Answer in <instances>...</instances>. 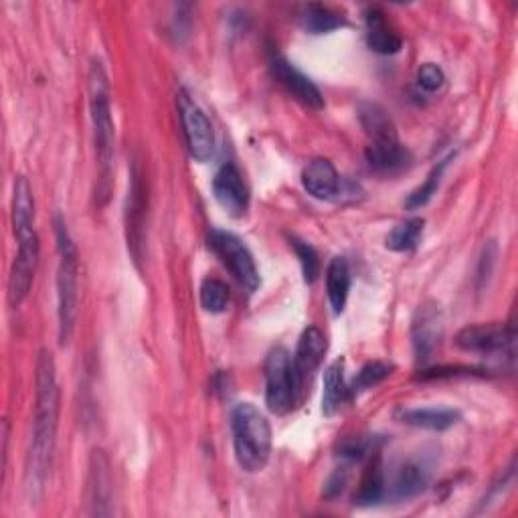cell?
Here are the masks:
<instances>
[{
  "label": "cell",
  "instance_id": "1",
  "mask_svg": "<svg viewBox=\"0 0 518 518\" xmlns=\"http://www.w3.org/2000/svg\"><path fill=\"white\" fill-rule=\"evenodd\" d=\"M35 417H33V438L27 456V490L31 498H39L51 472L55 436L59 423V385L53 355L41 351L37 359L35 375Z\"/></svg>",
  "mask_w": 518,
  "mask_h": 518
},
{
  "label": "cell",
  "instance_id": "2",
  "mask_svg": "<svg viewBox=\"0 0 518 518\" xmlns=\"http://www.w3.org/2000/svg\"><path fill=\"white\" fill-rule=\"evenodd\" d=\"M88 92H90V116L94 126V146H96V156L100 164L98 199L106 203L110 197L112 168H114V118H112L108 75L100 61H92L90 75H88Z\"/></svg>",
  "mask_w": 518,
  "mask_h": 518
},
{
  "label": "cell",
  "instance_id": "3",
  "mask_svg": "<svg viewBox=\"0 0 518 518\" xmlns=\"http://www.w3.org/2000/svg\"><path fill=\"white\" fill-rule=\"evenodd\" d=\"M235 460L241 470L262 472L272 454V425L253 403H237L231 411Z\"/></svg>",
  "mask_w": 518,
  "mask_h": 518
},
{
  "label": "cell",
  "instance_id": "4",
  "mask_svg": "<svg viewBox=\"0 0 518 518\" xmlns=\"http://www.w3.org/2000/svg\"><path fill=\"white\" fill-rule=\"evenodd\" d=\"M59 268H57V318L59 342H69L77 318V249L61 217L55 219Z\"/></svg>",
  "mask_w": 518,
  "mask_h": 518
},
{
  "label": "cell",
  "instance_id": "5",
  "mask_svg": "<svg viewBox=\"0 0 518 518\" xmlns=\"http://www.w3.org/2000/svg\"><path fill=\"white\" fill-rule=\"evenodd\" d=\"M266 403L276 415H286L292 411L298 397V381L294 375V365L290 353L284 347L270 351L266 359Z\"/></svg>",
  "mask_w": 518,
  "mask_h": 518
},
{
  "label": "cell",
  "instance_id": "6",
  "mask_svg": "<svg viewBox=\"0 0 518 518\" xmlns=\"http://www.w3.org/2000/svg\"><path fill=\"white\" fill-rule=\"evenodd\" d=\"M209 247L249 294L259 288L262 278H259L255 259L247 249V245L237 235L223 229H213L209 233Z\"/></svg>",
  "mask_w": 518,
  "mask_h": 518
},
{
  "label": "cell",
  "instance_id": "7",
  "mask_svg": "<svg viewBox=\"0 0 518 518\" xmlns=\"http://www.w3.org/2000/svg\"><path fill=\"white\" fill-rule=\"evenodd\" d=\"M15 235H17V255L11 268L9 292H7L11 308H19L29 296L35 280V272L39 266V251H41L35 227L15 229Z\"/></svg>",
  "mask_w": 518,
  "mask_h": 518
},
{
  "label": "cell",
  "instance_id": "8",
  "mask_svg": "<svg viewBox=\"0 0 518 518\" xmlns=\"http://www.w3.org/2000/svg\"><path fill=\"white\" fill-rule=\"evenodd\" d=\"M302 185L314 199L342 203L344 199H357L361 193L359 185L344 181L334 164L328 158H314L306 164L302 172Z\"/></svg>",
  "mask_w": 518,
  "mask_h": 518
},
{
  "label": "cell",
  "instance_id": "9",
  "mask_svg": "<svg viewBox=\"0 0 518 518\" xmlns=\"http://www.w3.org/2000/svg\"><path fill=\"white\" fill-rule=\"evenodd\" d=\"M179 116L183 124V134L191 156L197 162L211 160L215 152V132L213 126L203 112V108L189 96L187 90L179 94Z\"/></svg>",
  "mask_w": 518,
  "mask_h": 518
},
{
  "label": "cell",
  "instance_id": "10",
  "mask_svg": "<svg viewBox=\"0 0 518 518\" xmlns=\"http://www.w3.org/2000/svg\"><path fill=\"white\" fill-rule=\"evenodd\" d=\"M458 349L476 355H494L510 351L514 344V324H472L458 332Z\"/></svg>",
  "mask_w": 518,
  "mask_h": 518
},
{
  "label": "cell",
  "instance_id": "11",
  "mask_svg": "<svg viewBox=\"0 0 518 518\" xmlns=\"http://www.w3.org/2000/svg\"><path fill=\"white\" fill-rule=\"evenodd\" d=\"M444 336V316L436 302H423L411 320V342L417 361H427L436 353Z\"/></svg>",
  "mask_w": 518,
  "mask_h": 518
},
{
  "label": "cell",
  "instance_id": "12",
  "mask_svg": "<svg viewBox=\"0 0 518 518\" xmlns=\"http://www.w3.org/2000/svg\"><path fill=\"white\" fill-rule=\"evenodd\" d=\"M270 71L274 79L282 85V88L302 106L310 110H322L324 108V98L320 90L316 88V83L304 75L294 63H290L284 57H274L270 61Z\"/></svg>",
  "mask_w": 518,
  "mask_h": 518
},
{
  "label": "cell",
  "instance_id": "13",
  "mask_svg": "<svg viewBox=\"0 0 518 518\" xmlns=\"http://www.w3.org/2000/svg\"><path fill=\"white\" fill-rule=\"evenodd\" d=\"M213 195L231 217H243L249 209V189L233 162H225L213 179Z\"/></svg>",
  "mask_w": 518,
  "mask_h": 518
},
{
  "label": "cell",
  "instance_id": "14",
  "mask_svg": "<svg viewBox=\"0 0 518 518\" xmlns=\"http://www.w3.org/2000/svg\"><path fill=\"white\" fill-rule=\"evenodd\" d=\"M326 351H328V340L324 332L316 326H308L298 340L296 355L292 359L294 375L300 389L312 377V373H316V369L322 365Z\"/></svg>",
  "mask_w": 518,
  "mask_h": 518
},
{
  "label": "cell",
  "instance_id": "15",
  "mask_svg": "<svg viewBox=\"0 0 518 518\" xmlns=\"http://www.w3.org/2000/svg\"><path fill=\"white\" fill-rule=\"evenodd\" d=\"M144 221H146V191L142 183V172L138 164L132 168V181L128 191V211H126V225H128V247L136 262L142 259L144 247Z\"/></svg>",
  "mask_w": 518,
  "mask_h": 518
},
{
  "label": "cell",
  "instance_id": "16",
  "mask_svg": "<svg viewBox=\"0 0 518 518\" xmlns=\"http://www.w3.org/2000/svg\"><path fill=\"white\" fill-rule=\"evenodd\" d=\"M112 474L110 460L102 450H94L90 458V478H88V504L92 514L108 516L112 514Z\"/></svg>",
  "mask_w": 518,
  "mask_h": 518
},
{
  "label": "cell",
  "instance_id": "17",
  "mask_svg": "<svg viewBox=\"0 0 518 518\" xmlns=\"http://www.w3.org/2000/svg\"><path fill=\"white\" fill-rule=\"evenodd\" d=\"M367 162L375 172L381 175H395L409 166L411 154L409 150L397 140V138H387V140H373L367 146Z\"/></svg>",
  "mask_w": 518,
  "mask_h": 518
},
{
  "label": "cell",
  "instance_id": "18",
  "mask_svg": "<svg viewBox=\"0 0 518 518\" xmlns=\"http://www.w3.org/2000/svg\"><path fill=\"white\" fill-rule=\"evenodd\" d=\"M429 468L419 460H409L393 476V482L387 486V492L395 500H407L423 492L429 484Z\"/></svg>",
  "mask_w": 518,
  "mask_h": 518
},
{
  "label": "cell",
  "instance_id": "19",
  "mask_svg": "<svg viewBox=\"0 0 518 518\" xmlns=\"http://www.w3.org/2000/svg\"><path fill=\"white\" fill-rule=\"evenodd\" d=\"M399 419L411 427L429 429V431H446L460 421V411L450 409V407L401 409Z\"/></svg>",
  "mask_w": 518,
  "mask_h": 518
},
{
  "label": "cell",
  "instance_id": "20",
  "mask_svg": "<svg viewBox=\"0 0 518 518\" xmlns=\"http://www.w3.org/2000/svg\"><path fill=\"white\" fill-rule=\"evenodd\" d=\"M365 21H367V43L371 51L379 55H395L401 51L403 47L401 37L395 33V29L389 27L385 15L379 9H369L365 13Z\"/></svg>",
  "mask_w": 518,
  "mask_h": 518
},
{
  "label": "cell",
  "instance_id": "21",
  "mask_svg": "<svg viewBox=\"0 0 518 518\" xmlns=\"http://www.w3.org/2000/svg\"><path fill=\"white\" fill-rule=\"evenodd\" d=\"M351 292V268L344 257H334L326 270V294L334 314H342Z\"/></svg>",
  "mask_w": 518,
  "mask_h": 518
},
{
  "label": "cell",
  "instance_id": "22",
  "mask_svg": "<svg viewBox=\"0 0 518 518\" xmlns=\"http://www.w3.org/2000/svg\"><path fill=\"white\" fill-rule=\"evenodd\" d=\"M349 399V385L344 381V361L338 359L328 365L324 371V395H322V413L332 417L340 411L344 401Z\"/></svg>",
  "mask_w": 518,
  "mask_h": 518
},
{
  "label": "cell",
  "instance_id": "23",
  "mask_svg": "<svg viewBox=\"0 0 518 518\" xmlns=\"http://www.w3.org/2000/svg\"><path fill=\"white\" fill-rule=\"evenodd\" d=\"M387 496V480H385V470H383V464H381V458L379 454L371 460L363 480H361V486H359V492L355 494V504L357 506H373V504H379L383 498Z\"/></svg>",
  "mask_w": 518,
  "mask_h": 518
},
{
  "label": "cell",
  "instance_id": "24",
  "mask_svg": "<svg viewBox=\"0 0 518 518\" xmlns=\"http://www.w3.org/2000/svg\"><path fill=\"white\" fill-rule=\"evenodd\" d=\"M300 23L310 35H324L347 25V17L324 5H308L300 15Z\"/></svg>",
  "mask_w": 518,
  "mask_h": 518
},
{
  "label": "cell",
  "instance_id": "25",
  "mask_svg": "<svg viewBox=\"0 0 518 518\" xmlns=\"http://www.w3.org/2000/svg\"><path fill=\"white\" fill-rule=\"evenodd\" d=\"M423 227H425V221L419 219V217H411V219H407V221H401V223H399L397 227H393V231L387 235V239H385L387 249L399 251V253L413 251V249L421 243Z\"/></svg>",
  "mask_w": 518,
  "mask_h": 518
},
{
  "label": "cell",
  "instance_id": "26",
  "mask_svg": "<svg viewBox=\"0 0 518 518\" xmlns=\"http://www.w3.org/2000/svg\"><path fill=\"white\" fill-rule=\"evenodd\" d=\"M35 223V199L31 185L25 177H19L15 181V191H13V227H33Z\"/></svg>",
  "mask_w": 518,
  "mask_h": 518
},
{
  "label": "cell",
  "instance_id": "27",
  "mask_svg": "<svg viewBox=\"0 0 518 518\" xmlns=\"http://www.w3.org/2000/svg\"><path fill=\"white\" fill-rule=\"evenodd\" d=\"M359 118H361L365 132L369 134L371 142L397 138V132H395V126H393L389 114L383 108H379L377 104H365L359 112Z\"/></svg>",
  "mask_w": 518,
  "mask_h": 518
},
{
  "label": "cell",
  "instance_id": "28",
  "mask_svg": "<svg viewBox=\"0 0 518 518\" xmlns=\"http://www.w3.org/2000/svg\"><path fill=\"white\" fill-rule=\"evenodd\" d=\"M450 160H452V156L442 158L434 168H431V172L427 175L425 183H423L419 189H415V191L407 197L405 207H407L409 211H417V209L425 207V205L431 201V197H434V195L438 193L440 183H442V177H444V172H446Z\"/></svg>",
  "mask_w": 518,
  "mask_h": 518
},
{
  "label": "cell",
  "instance_id": "29",
  "mask_svg": "<svg viewBox=\"0 0 518 518\" xmlns=\"http://www.w3.org/2000/svg\"><path fill=\"white\" fill-rule=\"evenodd\" d=\"M393 365L391 363H385V361H373V363H367L359 375L355 377L353 385L349 387V397H355V395H361L363 391L379 385L381 381H385L391 373H393Z\"/></svg>",
  "mask_w": 518,
  "mask_h": 518
},
{
  "label": "cell",
  "instance_id": "30",
  "mask_svg": "<svg viewBox=\"0 0 518 518\" xmlns=\"http://www.w3.org/2000/svg\"><path fill=\"white\" fill-rule=\"evenodd\" d=\"M229 304V288L225 282L207 278L201 286V306L211 314H221Z\"/></svg>",
  "mask_w": 518,
  "mask_h": 518
},
{
  "label": "cell",
  "instance_id": "31",
  "mask_svg": "<svg viewBox=\"0 0 518 518\" xmlns=\"http://www.w3.org/2000/svg\"><path fill=\"white\" fill-rule=\"evenodd\" d=\"M290 247L294 249V253H296L298 259H300L304 282H306V284H314L316 278H318V274H320V262H318L316 249H314L310 243H306V241H302V239H298V237H294V235L290 237Z\"/></svg>",
  "mask_w": 518,
  "mask_h": 518
},
{
  "label": "cell",
  "instance_id": "32",
  "mask_svg": "<svg viewBox=\"0 0 518 518\" xmlns=\"http://www.w3.org/2000/svg\"><path fill=\"white\" fill-rule=\"evenodd\" d=\"M375 442V438H349L340 444L338 456L349 462H361L375 452Z\"/></svg>",
  "mask_w": 518,
  "mask_h": 518
},
{
  "label": "cell",
  "instance_id": "33",
  "mask_svg": "<svg viewBox=\"0 0 518 518\" xmlns=\"http://www.w3.org/2000/svg\"><path fill=\"white\" fill-rule=\"evenodd\" d=\"M446 83V73L440 65L436 63H423L417 71V85L427 92V94H434L440 92Z\"/></svg>",
  "mask_w": 518,
  "mask_h": 518
},
{
  "label": "cell",
  "instance_id": "34",
  "mask_svg": "<svg viewBox=\"0 0 518 518\" xmlns=\"http://www.w3.org/2000/svg\"><path fill=\"white\" fill-rule=\"evenodd\" d=\"M344 484H347V470H336L330 480L326 482V496H336L342 492Z\"/></svg>",
  "mask_w": 518,
  "mask_h": 518
}]
</instances>
